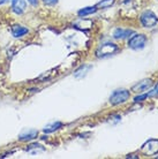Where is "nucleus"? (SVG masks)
Instances as JSON below:
<instances>
[{"label": "nucleus", "mask_w": 158, "mask_h": 159, "mask_svg": "<svg viewBox=\"0 0 158 159\" xmlns=\"http://www.w3.org/2000/svg\"><path fill=\"white\" fill-rule=\"evenodd\" d=\"M129 91L126 90V89H119V90H115L113 91V93L110 96V104L111 105H120V104L126 103L128 98H129Z\"/></svg>", "instance_id": "1"}, {"label": "nucleus", "mask_w": 158, "mask_h": 159, "mask_svg": "<svg viewBox=\"0 0 158 159\" xmlns=\"http://www.w3.org/2000/svg\"><path fill=\"white\" fill-rule=\"evenodd\" d=\"M118 50H119L118 45H115V44H113V43L102 44V45L96 50V57H97V58H106V57H110V56H112V54H114Z\"/></svg>", "instance_id": "2"}, {"label": "nucleus", "mask_w": 158, "mask_h": 159, "mask_svg": "<svg viewBox=\"0 0 158 159\" xmlns=\"http://www.w3.org/2000/svg\"><path fill=\"white\" fill-rule=\"evenodd\" d=\"M146 44V37L142 34H137V35H134L132 36L128 40V48H132V50H135V51H138V50H142Z\"/></svg>", "instance_id": "3"}, {"label": "nucleus", "mask_w": 158, "mask_h": 159, "mask_svg": "<svg viewBox=\"0 0 158 159\" xmlns=\"http://www.w3.org/2000/svg\"><path fill=\"white\" fill-rule=\"evenodd\" d=\"M157 22H158L157 16H156V14L154 12H151V11H146L141 15V23L146 28H152V27H155L157 24Z\"/></svg>", "instance_id": "4"}, {"label": "nucleus", "mask_w": 158, "mask_h": 159, "mask_svg": "<svg viewBox=\"0 0 158 159\" xmlns=\"http://www.w3.org/2000/svg\"><path fill=\"white\" fill-rule=\"evenodd\" d=\"M141 151L146 156H154L158 152V139H149L143 144Z\"/></svg>", "instance_id": "5"}, {"label": "nucleus", "mask_w": 158, "mask_h": 159, "mask_svg": "<svg viewBox=\"0 0 158 159\" xmlns=\"http://www.w3.org/2000/svg\"><path fill=\"white\" fill-rule=\"evenodd\" d=\"M37 136H38V130L29 128V129H23L21 131L17 139H19V141H22V142H28V141L35 139Z\"/></svg>", "instance_id": "6"}, {"label": "nucleus", "mask_w": 158, "mask_h": 159, "mask_svg": "<svg viewBox=\"0 0 158 159\" xmlns=\"http://www.w3.org/2000/svg\"><path fill=\"white\" fill-rule=\"evenodd\" d=\"M151 87H152V81H151L150 79H146L135 84L134 87L132 88V91L136 92V93H141V92L146 91L148 89H150Z\"/></svg>", "instance_id": "7"}, {"label": "nucleus", "mask_w": 158, "mask_h": 159, "mask_svg": "<svg viewBox=\"0 0 158 159\" xmlns=\"http://www.w3.org/2000/svg\"><path fill=\"white\" fill-rule=\"evenodd\" d=\"M27 8V4H26V0H13L12 2V11L15 14H22L24 13Z\"/></svg>", "instance_id": "8"}, {"label": "nucleus", "mask_w": 158, "mask_h": 159, "mask_svg": "<svg viewBox=\"0 0 158 159\" xmlns=\"http://www.w3.org/2000/svg\"><path fill=\"white\" fill-rule=\"evenodd\" d=\"M133 34V30H129V29H123V28H117L113 32V37L117 38V39H123V38H127L129 37Z\"/></svg>", "instance_id": "9"}, {"label": "nucleus", "mask_w": 158, "mask_h": 159, "mask_svg": "<svg viewBox=\"0 0 158 159\" xmlns=\"http://www.w3.org/2000/svg\"><path fill=\"white\" fill-rule=\"evenodd\" d=\"M12 34L14 37L19 38V37H22V36H24L26 34H28V29L22 27V25L15 24V25H13V28H12Z\"/></svg>", "instance_id": "10"}, {"label": "nucleus", "mask_w": 158, "mask_h": 159, "mask_svg": "<svg viewBox=\"0 0 158 159\" xmlns=\"http://www.w3.org/2000/svg\"><path fill=\"white\" fill-rule=\"evenodd\" d=\"M61 127H63V122L55 121V122H51V123H49V125H46V126L43 128V131L46 133V134H50V133H53V131L58 130V129Z\"/></svg>", "instance_id": "11"}, {"label": "nucleus", "mask_w": 158, "mask_h": 159, "mask_svg": "<svg viewBox=\"0 0 158 159\" xmlns=\"http://www.w3.org/2000/svg\"><path fill=\"white\" fill-rule=\"evenodd\" d=\"M91 66H87V65H84V66H81V67L74 73V76H75L76 79H81V77H84V76L87 75V73L89 72L91 69Z\"/></svg>", "instance_id": "12"}, {"label": "nucleus", "mask_w": 158, "mask_h": 159, "mask_svg": "<svg viewBox=\"0 0 158 159\" xmlns=\"http://www.w3.org/2000/svg\"><path fill=\"white\" fill-rule=\"evenodd\" d=\"M97 9H98V8L96 7V6H89V7H84V8H82V9H80L79 12H77V14H79V16H83V17H84V16L96 13Z\"/></svg>", "instance_id": "13"}, {"label": "nucleus", "mask_w": 158, "mask_h": 159, "mask_svg": "<svg viewBox=\"0 0 158 159\" xmlns=\"http://www.w3.org/2000/svg\"><path fill=\"white\" fill-rule=\"evenodd\" d=\"M114 1L115 0H102V1H99L98 4L96 5V7L102 8V9H104V8H110L111 6H113Z\"/></svg>", "instance_id": "14"}, {"label": "nucleus", "mask_w": 158, "mask_h": 159, "mask_svg": "<svg viewBox=\"0 0 158 159\" xmlns=\"http://www.w3.org/2000/svg\"><path fill=\"white\" fill-rule=\"evenodd\" d=\"M27 151L31 152V153H37V151H44V148L40 145V144H30L29 147L27 148Z\"/></svg>", "instance_id": "15"}, {"label": "nucleus", "mask_w": 158, "mask_h": 159, "mask_svg": "<svg viewBox=\"0 0 158 159\" xmlns=\"http://www.w3.org/2000/svg\"><path fill=\"white\" fill-rule=\"evenodd\" d=\"M146 97H148V93H144V95L136 96V97L134 98V102H135V103H140V102H142L143 99H146Z\"/></svg>", "instance_id": "16"}, {"label": "nucleus", "mask_w": 158, "mask_h": 159, "mask_svg": "<svg viewBox=\"0 0 158 159\" xmlns=\"http://www.w3.org/2000/svg\"><path fill=\"white\" fill-rule=\"evenodd\" d=\"M154 96H158V83H157V85L155 87L154 90H151V91L148 93V97H154Z\"/></svg>", "instance_id": "17"}, {"label": "nucleus", "mask_w": 158, "mask_h": 159, "mask_svg": "<svg viewBox=\"0 0 158 159\" xmlns=\"http://www.w3.org/2000/svg\"><path fill=\"white\" fill-rule=\"evenodd\" d=\"M43 2L45 5H49V6H52V5H55L58 2V0H43Z\"/></svg>", "instance_id": "18"}, {"label": "nucleus", "mask_w": 158, "mask_h": 159, "mask_svg": "<svg viewBox=\"0 0 158 159\" xmlns=\"http://www.w3.org/2000/svg\"><path fill=\"white\" fill-rule=\"evenodd\" d=\"M28 1H29L31 5H34V6H35V5H37V2H38V0H28Z\"/></svg>", "instance_id": "19"}, {"label": "nucleus", "mask_w": 158, "mask_h": 159, "mask_svg": "<svg viewBox=\"0 0 158 159\" xmlns=\"http://www.w3.org/2000/svg\"><path fill=\"white\" fill-rule=\"evenodd\" d=\"M7 1H9V0H0V5L5 4V2H7Z\"/></svg>", "instance_id": "20"}]
</instances>
